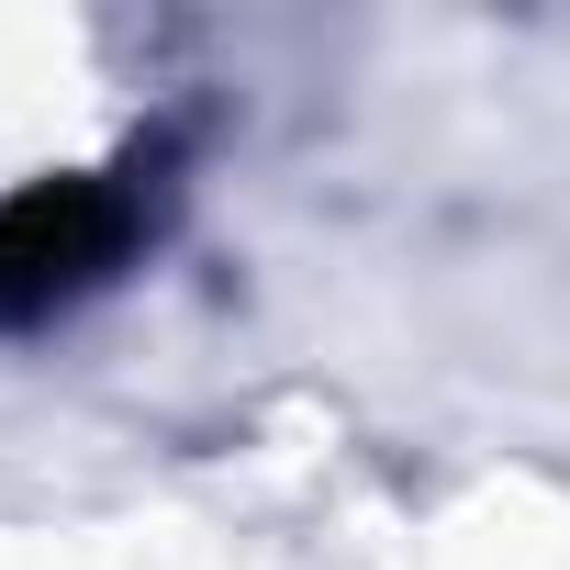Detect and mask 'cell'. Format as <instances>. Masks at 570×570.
I'll use <instances>...</instances> for the list:
<instances>
[{
    "mask_svg": "<svg viewBox=\"0 0 570 570\" xmlns=\"http://www.w3.org/2000/svg\"><path fill=\"white\" fill-rule=\"evenodd\" d=\"M135 235H146L135 179H35V190H12L0 202V336L101 292L135 257Z\"/></svg>",
    "mask_w": 570,
    "mask_h": 570,
    "instance_id": "6da1fadb",
    "label": "cell"
}]
</instances>
